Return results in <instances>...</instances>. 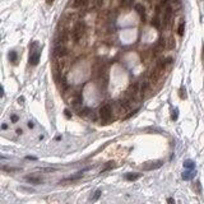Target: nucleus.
I'll list each match as a JSON object with an SVG mask.
<instances>
[{
    "label": "nucleus",
    "mask_w": 204,
    "mask_h": 204,
    "mask_svg": "<svg viewBox=\"0 0 204 204\" xmlns=\"http://www.w3.org/2000/svg\"><path fill=\"white\" fill-rule=\"evenodd\" d=\"M140 174H128L125 176L126 177V180H129V181H135V180H138V179H140Z\"/></svg>",
    "instance_id": "nucleus-13"
},
{
    "label": "nucleus",
    "mask_w": 204,
    "mask_h": 204,
    "mask_svg": "<svg viewBox=\"0 0 204 204\" xmlns=\"http://www.w3.org/2000/svg\"><path fill=\"white\" fill-rule=\"evenodd\" d=\"M134 9L135 12L138 13V14L140 15V19H142V22H146V17H147V12H146V8H144L143 4H135L134 5Z\"/></svg>",
    "instance_id": "nucleus-7"
},
{
    "label": "nucleus",
    "mask_w": 204,
    "mask_h": 204,
    "mask_svg": "<svg viewBox=\"0 0 204 204\" xmlns=\"http://www.w3.org/2000/svg\"><path fill=\"white\" fill-rule=\"evenodd\" d=\"M26 180L29 181V183H32V184H36V185H38V184L42 183V179H40V177H33V176H27Z\"/></svg>",
    "instance_id": "nucleus-12"
},
{
    "label": "nucleus",
    "mask_w": 204,
    "mask_h": 204,
    "mask_svg": "<svg viewBox=\"0 0 204 204\" xmlns=\"http://www.w3.org/2000/svg\"><path fill=\"white\" fill-rule=\"evenodd\" d=\"M172 119H174V120L177 119V110H176V108L172 111Z\"/></svg>",
    "instance_id": "nucleus-22"
},
{
    "label": "nucleus",
    "mask_w": 204,
    "mask_h": 204,
    "mask_svg": "<svg viewBox=\"0 0 204 204\" xmlns=\"http://www.w3.org/2000/svg\"><path fill=\"white\" fill-rule=\"evenodd\" d=\"M184 31H185V22L181 21L180 24H179V28H177V33H179V36H183V35H184Z\"/></svg>",
    "instance_id": "nucleus-15"
},
{
    "label": "nucleus",
    "mask_w": 204,
    "mask_h": 204,
    "mask_svg": "<svg viewBox=\"0 0 204 204\" xmlns=\"http://www.w3.org/2000/svg\"><path fill=\"white\" fill-rule=\"evenodd\" d=\"M91 0H70V5L75 9H85Z\"/></svg>",
    "instance_id": "nucleus-6"
},
{
    "label": "nucleus",
    "mask_w": 204,
    "mask_h": 204,
    "mask_svg": "<svg viewBox=\"0 0 204 204\" xmlns=\"http://www.w3.org/2000/svg\"><path fill=\"white\" fill-rule=\"evenodd\" d=\"M179 96H180V98H186V93H185V88H184V87L180 88V91H179Z\"/></svg>",
    "instance_id": "nucleus-19"
},
{
    "label": "nucleus",
    "mask_w": 204,
    "mask_h": 204,
    "mask_svg": "<svg viewBox=\"0 0 204 204\" xmlns=\"http://www.w3.org/2000/svg\"><path fill=\"white\" fill-rule=\"evenodd\" d=\"M175 46H176V43H175V38H174V37H170L169 40H167L166 47L169 49V50H172V49H175Z\"/></svg>",
    "instance_id": "nucleus-14"
},
{
    "label": "nucleus",
    "mask_w": 204,
    "mask_h": 204,
    "mask_svg": "<svg viewBox=\"0 0 204 204\" xmlns=\"http://www.w3.org/2000/svg\"><path fill=\"white\" fill-rule=\"evenodd\" d=\"M17 120H18V117H17L15 115H13V116H12V121H13V122H17Z\"/></svg>",
    "instance_id": "nucleus-25"
},
{
    "label": "nucleus",
    "mask_w": 204,
    "mask_h": 204,
    "mask_svg": "<svg viewBox=\"0 0 204 204\" xmlns=\"http://www.w3.org/2000/svg\"><path fill=\"white\" fill-rule=\"evenodd\" d=\"M9 60H10L12 63L17 61V52L15 51H10V52H9Z\"/></svg>",
    "instance_id": "nucleus-18"
},
{
    "label": "nucleus",
    "mask_w": 204,
    "mask_h": 204,
    "mask_svg": "<svg viewBox=\"0 0 204 204\" xmlns=\"http://www.w3.org/2000/svg\"><path fill=\"white\" fill-rule=\"evenodd\" d=\"M162 161H156V162H147L143 165V170H147V171H151V170H156V169H160L162 166Z\"/></svg>",
    "instance_id": "nucleus-8"
},
{
    "label": "nucleus",
    "mask_w": 204,
    "mask_h": 204,
    "mask_svg": "<svg viewBox=\"0 0 204 204\" xmlns=\"http://www.w3.org/2000/svg\"><path fill=\"white\" fill-rule=\"evenodd\" d=\"M71 107L74 108V110H80L82 107V97L79 96V94H75V96L73 97V99H71Z\"/></svg>",
    "instance_id": "nucleus-9"
},
{
    "label": "nucleus",
    "mask_w": 204,
    "mask_h": 204,
    "mask_svg": "<svg viewBox=\"0 0 204 204\" xmlns=\"http://www.w3.org/2000/svg\"><path fill=\"white\" fill-rule=\"evenodd\" d=\"M41 172H54L56 171V169H54V167H46V169H40Z\"/></svg>",
    "instance_id": "nucleus-20"
},
{
    "label": "nucleus",
    "mask_w": 204,
    "mask_h": 204,
    "mask_svg": "<svg viewBox=\"0 0 204 204\" xmlns=\"http://www.w3.org/2000/svg\"><path fill=\"white\" fill-rule=\"evenodd\" d=\"M99 119H101V124L103 125H107L112 122L115 119L114 116V112H112V106H111V102H107V103H103V105L99 107Z\"/></svg>",
    "instance_id": "nucleus-1"
},
{
    "label": "nucleus",
    "mask_w": 204,
    "mask_h": 204,
    "mask_svg": "<svg viewBox=\"0 0 204 204\" xmlns=\"http://www.w3.org/2000/svg\"><path fill=\"white\" fill-rule=\"evenodd\" d=\"M184 167L185 169H189V170H194L195 169V165H194V162L193 161H185V163H184Z\"/></svg>",
    "instance_id": "nucleus-16"
},
{
    "label": "nucleus",
    "mask_w": 204,
    "mask_h": 204,
    "mask_svg": "<svg viewBox=\"0 0 204 204\" xmlns=\"http://www.w3.org/2000/svg\"><path fill=\"white\" fill-rule=\"evenodd\" d=\"M29 50H31V52H29V64L31 65H37L38 64V61H40V56H41V51H40V49H38V43L36 42H32V43H29Z\"/></svg>",
    "instance_id": "nucleus-3"
},
{
    "label": "nucleus",
    "mask_w": 204,
    "mask_h": 204,
    "mask_svg": "<svg viewBox=\"0 0 204 204\" xmlns=\"http://www.w3.org/2000/svg\"><path fill=\"white\" fill-rule=\"evenodd\" d=\"M22 133H23V130L22 129H17V134H22Z\"/></svg>",
    "instance_id": "nucleus-28"
},
{
    "label": "nucleus",
    "mask_w": 204,
    "mask_h": 204,
    "mask_svg": "<svg viewBox=\"0 0 204 204\" xmlns=\"http://www.w3.org/2000/svg\"><path fill=\"white\" fill-rule=\"evenodd\" d=\"M161 24H162V21H161L160 15H155V17L152 18V26L153 27H156V28L160 29L161 28Z\"/></svg>",
    "instance_id": "nucleus-10"
},
{
    "label": "nucleus",
    "mask_w": 204,
    "mask_h": 204,
    "mask_svg": "<svg viewBox=\"0 0 204 204\" xmlns=\"http://www.w3.org/2000/svg\"><path fill=\"white\" fill-rule=\"evenodd\" d=\"M54 0H47V4H52Z\"/></svg>",
    "instance_id": "nucleus-30"
},
{
    "label": "nucleus",
    "mask_w": 204,
    "mask_h": 204,
    "mask_svg": "<svg viewBox=\"0 0 204 204\" xmlns=\"http://www.w3.org/2000/svg\"><path fill=\"white\" fill-rule=\"evenodd\" d=\"M203 59H204V49H203Z\"/></svg>",
    "instance_id": "nucleus-31"
},
{
    "label": "nucleus",
    "mask_w": 204,
    "mask_h": 204,
    "mask_svg": "<svg viewBox=\"0 0 204 204\" xmlns=\"http://www.w3.org/2000/svg\"><path fill=\"white\" fill-rule=\"evenodd\" d=\"M194 176V174H193V171H186L185 174H183V179L184 180H190Z\"/></svg>",
    "instance_id": "nucleus-17"
},
{
    "label": "nucleus",
    "mask_w": 204,
    "mask_h": 204,
    "mask_svg": "<svg viewBox=\"0 0 204 204\" xmlns=\"http://www.w3.org/2000/svg\"><path fill=\"white\" fill-rule=\"evenodd\" d=\"M167 202H169V203H174L175 200H174V199H172V198H169V199H167Z\"/></svg>",
    "instance_id": "nucleus-29"
},
{
    "label": "nucleus",
    "mask_w": 204,
    "mask_h": 204,
    "mask_svg": "<svg viewBox=\"0 0 204 204\" xmlns=\"http://www.w3.org/2000/svg\"><path fill=\"white\" fill-rule=\"evenodd\" d=\"M1 129H3V130L8 129V125H7V124H3V125H1Z\"/></svg>",
    "instance_id": "nucleus-27"
},
{
    "label": "nucleus",
    "mask_w": 204,
    "mask_h": 204,
    "mask_svg": "<svg viewBox=\"0 0 204 204\" xmlns=\"http://www.w3.org/2000/svg\"><path fill=\"white\" fill-rule=\"evenodd\" d=\"M99 195H101V191H99V190H97V191L94 193V197L92 198V200H97V199L99 198Z\"/></svg>",
    "instance_id": "nucleus-21"
},
{
    "label": "nucleus",
    "mask_w": 204,
    "mask_h": 204,
    "mask_svg": "<svg viewBox=\"0 0 204 204\" xmlns=\"http://www.w3.org/2000/svg\"><path fill=\"white\" fill-rule=\"evenodd\" d=\"M172 14H174V8H172L171 4H169V5L163 9V18H162V24H163V27L170 26L171 21H172Z\"/></svg>",
    "instance_id": "nucleus-5"
},
{
    "label": "nucleus",
    "mask_w": 204,
    "mask_h": 204,
    "mask_svg": "<svg viewBox=\"0 0 204 204\" xmlns=\"http://www.w3.org/2000/svg\"><path fill=\"white\" fill-rule=\"evenodd\" d=\"M33 126H35V124H33V122H32V121H28V128H29V129H32Z\"/></svg>",
    "instance_id": "nucleus-24"
},
{
    "label": "nucleus",
    "mask_w": 204,
    "mask_h": 204,
    "mask_svg": "<svg viewBox=\"0 0 204 204\" xmlns=\"http://www.w3.org/2000/svg\"><path fill=\"white\" fill-rule=\"evenodd\" d=\"M64 112H65V116H66V119H70V117H71V114H70V111H69V110H65Z\"/></svg>",
    "instance_id": "nucleus-23"
},
{
    "label": "nucleus",
    "mask_w": 204,
    "mask_h": 204,
    "mask_svg": "<svg viewBox=\"0 0 204 204\" xmlns=\"http://www.w3.org/2000/svg\"><path fill=\"white\" fill-rule=\"evenodd\" d=\"M134 4V0H121V7L125 9H130Z\"/></svg>",
    "instance_id": "nucleus-11"
},
{
    "label": "nucleus",
    "mask_w": 204,
    "mask_h": 204,
    "mask_svg": "<svg viewBox=\"0 0 204 204\" xmlns=\"http://www.w3.org/2000/svg\"><path fill=\"white\" fill-rule=\"evenodd\" d=\"M85 36V23L83 21H77L71 28V38L74 42H79Z\"/></svg>",
    "instance_id": "nucleus-2"
},
{
    "label": "nucleus",
    "mask_w": 204,
    "mask_h": 204,
    "mask_svg": "<svg viewBox=\"0 0 204 204\" xmlns=\"http://www.w3.org/2000/svg\"><path fill=\"white\" fill-rule=\"evenodd\" d=\"M23 101H24L23 97H19V98H18V102H19V103H23Z\"/></svg>",
    "instance_id": "nucleus-26"
},
{
    "label": "nucleus",
    "mask_w": 204,
    "mask_h": 204,
    "mask_svg": "<svg viewBox=\"0 0 204 204\" xmlns=\"http://www.w3.org/2000/svg\"><path fill=\"white\" fill-rule=\"evenodd\" d=\"M68 54H69V50L66 49L65 45H55L54 51H52V57L54 59H61V57L68 56Z\"/></svg>",
    "instance_id": "nucleus-4"
}]
</instances>
